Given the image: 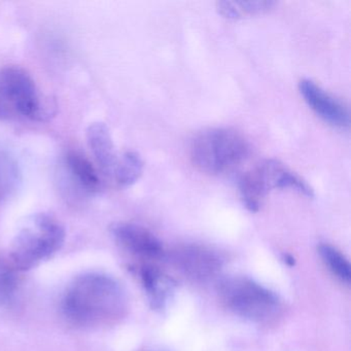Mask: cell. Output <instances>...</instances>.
<instances>
[{"instance_id":"obj_1","label":"cell","mask_w":351,"mask_h":351,"mask_svg":"<svg viewBox=\"0 0 351 351\" xmlns=\"http://www.w3.org/2000/svg\"><path fill=\"white\" fill-rule=\"evenodd\" d=\"M61 310L64 317L75 326H108L126 313V293L112 277L102 273H86L73 279L67 287Z\"/></svg>"},{"instance_id":"obj_2","label":"cell","mask_w":351,"mask_h":351,"mask_svg":"<svg viewBox=\"0 0 351 351\" xmlns=\"http://www.w3.org/2000/svg\"><path fill=\"white\" fill-rule=\"evenodd\" d=\"M56 108L54 100L40 91L24 69H0V121L47 122L55 116Z\"/></svg>"},{"instance_id":"obj_3","label":"cell","mask_w":351,"mask_h":351,"mask_svg":"<svg viewBox=\"0 0 351 351\" xmlns=\"http://www.w3.org/2000/svg\"><path fill=\"white\" fill-rule=\"evenodd\" d=\"M250 154L247 139L238 131L223 127L201 131L190 147L193 165L210 176L233 171L247 160Z\"/></svg>"},{"instance_id":"obj_4","label":"cell","mask_w":351,"mask_h":351,"mask_svg":"<svg viewBox=\"0 0 351 351\" xmlns=\"http://www.w3.org/2000/svg\"><path fill=\"white\" fill-rule=\"evenodd\" d=\"M65 241L62 223L49 213H40L26 219L16 234L10 261L18 271H26L56 254Z\"/></svg>"},{"instance_id":"obj_5","label":"cell","mask_w":351,"mask_h":351,"mask_svg":"<svg viewBox=\"0 0 351 351\" xmlns=\"http://www.w3.org/2000/svg\"><path fill=\"white\" fill-rule=\"evenodd\" d=\"M219 297L234 313L252 322H267L279 310V300L270 289L247 277H230L219 285Z\"/></svg>"},{"instance_id":"obj_6","label":"cell","mask_w":351,"mask_h":351,"mask_svg":"<svg viewBox=\"0 0 351 351\" xmlns=\"http://www.w3.org/2000/svg\"><path fill=\"white\" fill-rule=\"evenodd\" d=\"M59 182L73 198H92L101 190V178L95 166L83 154L69 151L59 166Z\"/></svg>"},{"instance_id":"obj_7","label":"cell","mask_w":351,"mask_h":351,"mask_svg":"<svg viewBox=\"0 0 351 351\" xmlns=\"http://www.w3.org/2000/svg\"><path fill=\"white\" fill-rule=\"evenodd\" d=\"M285 168L277 160H265L241 176L240 195L248 210L256 213L267 195L274 189H280Z\"/></svg>"},{"instance_id":"obj_8","label":"cell","mask_w":351,"mask_h":351,"mask_svg":"<svg viewBox=\"0 0 351 351\" xmlns=\"http://www.w3.org/2000/svg\"><path fill=\"white\" fill-rule=\"evenodd\" d=\"M172 262L178 270L194 280L205 281L217 276L221 271L219 254L201 245H184L172 254Z\"/></svg>"},{"instance_id":"obj_9","label":"cell","mask_w":351,"mask_h":351,"mask_svg":"<svg viewBox=\"0 0 351 351\" xmlns=\"http://www.w3.org/2000/svg\"><path fill=\"white\" fill-rule=\"evenodd\" d=\"M110 233L122 250L136 258L154 260L163 256L161 241L143 226L117 223L110 228Z\"/></svg>"},{"instance_id":"obj_10","label":"cell","mask_w":351,"mask_h":351,"mask_svg":"<svg viewBox=\"0 0 351 351\" xmlns=\"http://www.w3.org/2000/svg\"><path fill=\"white\" fill-rule=\"evenodd\" d=\"M299 91L307 106L319 118L337 128H348L350 117L342 102L309 79L300 81Z\"/></svg>"},{"instance_id":"obj_11","label":"cell","mask_w":351,"mask_h":351,"mask_svg":"<svg viewBox=\"0 0 351 351\" xmlns=\"http://www.w3.org/2000/svg\"><path fill=\"white\" fill-rule=\"evenodd\" d=\"M87 143L100 171L112 180L121 154L117 152L110 129L104 123H93L87 129Z\"/></svg>"},{"instance_id":"obj_12","label":"cell","mask_w":351,"mask_h":351,"mask_svg":"<svg viewBox=\"0 0 351 351\" xmlns=\"http://www.w3.org/2000/svg\"><path fill=\"white\" fill-rule=\"evenodd\" d=\"M138 272L152 307L156 310L163 309L173 295L176 289L173 279L152 265H143Z\"/></svg>"},{"instance_id":"obj_13","label":"cell","mask_w":351,"mask_h":351,"mask_svg":"<svg viewBox=\"0 0 351 351\" xmlns=\"http://www.w3.org/2000/svg\"><path fill=\"white\" fill-rule=\"evenodd\" d=\"M22 182V172L16 158L0 149V202L16 194Z\"/></svg>"},{"instance_id":"obj_14","label":"cell","mask_w":351,"mask_h":351,"mask_svg":"<svg viewBox=\"0 0 351 351\" xmlns=\"http://www.w3.org/2000/svg\"><path fill=\"white\" fill-rule=\"evenodd\" d=\"M275 5V1H219L217 10L227 19L238 20L262 15L271 11Z\"/></svg>"},{"instance_id":"obj_15","label":"cell","mask_w":351,"mask_h":351,"mask_svg":"<svg viewBox=\"0 0 351 351\" xmlns=\"http://www.w3.org/2000/svg\"><path fill=\"white\" fill-rule=\"evenodd\" d=\"M143 171V161L141 156L136 152H124L120 155L112 180L121 188H127L141 178Z\"/></svg>"},{"instance_id":"obj_16","label":"cell","mask_w":351,"mask_h":351,"mask_svg":"<svg viewBox=\"0 0 351 351\" xmlns=\"http://www.w3.org/2000/svg\"><path fill=\"white\" fill-rule=\"evenodd\" d=\"M318 254L326 268L336 276L339 280L349 285L351 280V267L347 258L330 244H322L318 247Z\"/></svg>"},{"instance_id":"obj_17","label":"cell","mask_w":351,"mask_h":351,"mask_svg":"<svg viewBox=\"0 0 351 351\" xmlns=\"http://www.w3.org/2000/svg\"><path fill=\"white\" fill-rule=\"evenodd\" d=\"M19 285L18 270L13 263L0 258V306L12 301Z\"/></svg>"},{"instance_id":"obj_18","label":"cell","mask_w":351,"mask_h":351,"mask_svg":"<svg viewBox=\"0 0 351 351\" xmlns=\"http://www.w3.org/2000/svg\"><path fill=\"white\" fill-rule=\"evenodd\" d=\"M143 351H169L167 349L162 348V347H149V348L145 349Z\"/></svg>"},{"instance_id":"obj_19","label":"cell","mask_w":351,"mask_h":351,"mask_svg":"<svg viewBox=\"0 0 351 351\" xmlns=\"http://www.w3.org/2000/svg\"><path fill=\"white\" fill-rule=\"evenodd\" d=\"M285 258L289 265L295 264V261H293V258H291V256H289V254H287V256H285Z\"/></svg>"}]
</instances>
